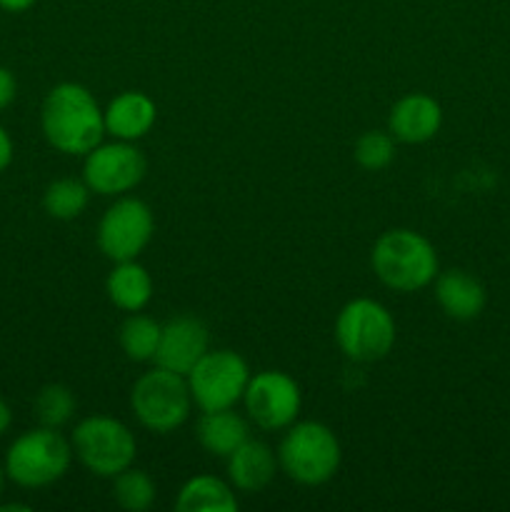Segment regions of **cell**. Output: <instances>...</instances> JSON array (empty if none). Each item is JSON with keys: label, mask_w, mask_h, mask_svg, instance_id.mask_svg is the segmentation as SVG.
I'll return each mask as SVG.
<instances>
[{"label": "cell", "mask_w": 510, "mask_h": 512, "mask_svg": "<svg viewBox=\"0 0 510 512\" xmlns=\"http://www.w3.org/2000/svg\"><path fill=\"white\" fill-rule=\"evenodd\" d=\"M40 125L45 140L65 155L90 153L105 135L103 110L80 83H60L45 95Z\"/></svg>", "instance_id": "obj_1"}, {"label": "cell", "mask_w": 510, "mask_h": 512, "mask_svg": "<svg viewBox=\"0 0 510 512\" xmlns=\"http://www.w3.org/2000/svg\"><path fill=\"white\" fill-rule=\"evenodd\" d=\"M373 273L395 293H415L438 278V253L425 235L395 228L380 235L370 253Z\"/></svg>", "instance_id": "obj_2"}, {"label": "cell", "mask_w": 510, "mask_h": 512, "mask_svg": "<svg viewBox=\"0 0 510 512\" xmlns=\"http://www.w3.org/2000/svg\"><path fill=\"white\" fill-rule=\"evenodd\" d=\"M73 443L55 428L28 430L5 453V475L20 488H48L68 473L73 463Z\"/></svg>", "instance_id": "obj_3"}, {"label": "cell", "mask_w": 510, "mask_h": 512, "mask_svg": "<svg viewBox=\"0 0 510 512\" xmlns=\"http://www.w3.org/2000/svg\"><path fill=\"white\" fill-rule=\"evenodd\" d=\"M340 443L323 423H293L278 448V465L300 485H323L340 468Z\"/></svg>", "instance_id": "obj_4"}, {"label": "cell", "mask_w": 510, "mask_h": 512, "mask_svg": "<svg viewBox=\"0 0 510 512\" xmlns=\"http://www.w3.org/2000/svg\"><path fill=\"white\" fill-rule=\"evenodd\" d=\"M130 408L140 425L150 433H173L188 420L190 408H193L188 380L185 375L155 365L153 370L135 380L130 390Z\"/></svg>", "instance_id": "obj_5"}, {"label": "cell", "mask_w": 510, "mask_h": 512, "mask_svg": "<svg viewBox=\"0 0 510 512\" xmlns=\"http://www.w3.org/2000/svg\"><path fill=\"white\" fill-rule=\"evenodd\" d=\"M73 453L98 478H115L135 463L138 443L133 430L108 415H93L73 430Z\"/></svg>", "instance_id": "obj_6"}, {"label": "cell", "mask_w": 510, "mask_h": 512, "mask_svg": "<svg viewBox=\"0 0 510 512\" xmlns=\"http://www.w3.org/2000/svg\"><path fill=\"white\" fill-rule=\"evenodd\" d=\"M335 340L355 363H375L393 350L395 320L378 300L355 298L338 313Z\"/></svg>", "instance_id": "obj_7"}, {"label": "cell", "mask_w": 510, "mask_h": 512, "mask_svg": "<svg viewBox=\"0 0 510 512\" xmlns=\"http://www.w3.org/2000/svg\"><path fill=\"white\" fill-rule=\"evenodd\" d=\"M193 403L200 410L235 408L250 383L248 363L233 350H208L185 375Z\"/></svg>", "instance_id": "obj_8"}, {"label": "cell", "mask_w": 510, "mask_h": 512, "mask_svg": "<svg viewBox=\"0 0 510 512\" xmlns=\"http://www.w3.org/2000/svg\"><path fill=\"white\" fill-rule=\"evenodd\" d=\"M153 230V213L143 200L120 198L100 218L98 248L113 263L138 260V255L148 248Z\"/></svg>", "instance_id": "obj_9"}, {"label": "cell", "mask_w": 510, "mask_h": 512, "mask_svg": "<svg viewBox=\"0 0 510 512\" xmlns=\"http://www.w3.org/2000/svg\"><path fill=\"white\" fill-rule=\"evenodd\" d=\"M243 400L250 420L263 430H288L303 408L300 385L280 370L250 375Z\"/></svg>", "instance_id": "obj_10"}, {"label": "cell", "mask_w": 510, "mask_h": 512, "mask_svg": "<svg viewBox=\"0 0 510 512\" xmlns=\"http://www.w3.org/2000/svg\"><path fill=\"white\" fill-rule=\"evenodd\" d=\"M145 170H148L145 155L128 140H115V143L95 145L90 153H85L83 178L93 193L110 198L140 185Z\"/></svg>", "instance_id": "obj_11"}, {"label": "cell", "mask_w": 510, "mask_h": 512, "mask_svg": "<svg viewBox=\"0 0 510 512\" xmlns=\"http://www.w3.org/2000/svg\"><path fill=\"white\" fill-rule=\"evenodd\" d=\"M210 333L203 320L193 315H180L170 320L160 330L158 353H155V365L165 370H173L178 375H188L200 358L208 353Z\"/></svg>", "instance_id": "obj_12"}, {"label": "cell", "mask_w": 510, "mask_h": 512, "mask_svg": "<svg viewBox=\"0 0 510 512\" xmlns=\"http://www.w3.org/2000/svg\"><path fill=\"white\" fill-rule=\"evenodd\" d=\"M443 125V108L425 93H410L393 105L388 118V133L408 145L428 143Z\"/></svg>", "instance_id": "obj_13"}, {"label": "cell", "mask_w": 510, "mask_h": 512, "mask_svg": "<svg viewBox=\"0 0 510 512\" xmlns=\"http://www.w3.org/2000/svg\"><path fill=\"white\" fill-rule=\"evenodd\" d=\"M105 133L113 135L115 140H128L135 143L143 135L150 133L158 118V108L153 100L140 90H125L118 98L110 100L108 108L103 110Z\"/></svg>", "instance_id": "obj_14"}, {"label": "cell", "mask_w": 510, "mask_h": 512, "mask_svg": "<svg viewBox=\"0 0 510 512\" xmlns=\"http://www.w3.org/2000/svg\"><path fill=\"white\" fill-rule=\"evenodd\" d=\"M435 300L448 318L468 323L483 313L488 293L475 275L465 270H448L435 278Z\"/></svg>", "instance_id": "obj_15"}, {"label": "cell", "mask_w": 510, "mask_h": 512, "mask_svg": "<svg viewBox=\"0 0 510 512\" xmlns=\"http://www.w3.org/2000/svg\"><path fill=\"white\" fill-rule=\"evenodd\" d=\"M228 478L240 493H260L268 488L278 470V455L260 440H245L228 458Z\"/></svg>", "instance_id": "obj_16"}, {"label": "cell", "mask_w": 510, "mask_h": 512, "mask_svg": "<svg viewBox=\"0 0 510 512\" xmlns=\"http://www.w3.org/2000/svg\"><path fill=\"white\" fill-rule=\"evenodd\" d=\"M105 293L115 308L125 313H140L153 298V278L138 260H123L110 270Z\"/></svg>", "instance_id": "obj_17"}, {"label": "cell", "mask_w": 510, "mask_h": 512, "mask_svg": "<svg viewBox=\"0 0 510 512\" xmlns=\"http://www.w3.org/2000/svg\"><path fill=\"white\" fill-rule=\"evenodd\" d=\"M198 440L215 458H228L248 440V423L233 408L205 410L198 420Z\"/></svg>", "instance_id": "obj_18"}, {"label": "cell", "mask_w": 510, "mask_h": 512, "mask_svg": "<svg viewBox=\"0 0 510 512\" xmlns=\"http://www.w3.org/2000/svg\"><path fill=\"white\" fill-rule=\"evenodd\" d=\"M175 508L180 512H233L238 510V498L215 475H195L180 488Z\"/></svg>", "instance_id": "obj_19"}, {"label": "cell", "mask_w": 510, "mask_h": 512, "mask_svg": "<svg viewBox=\"0 0 510 512\" xmlns=\"http://www.w3.org/2000/svg\"><path fill=\"white\" fill-rule=\"evenodd\" d=\"M160 330H163V325L155 323L148 315L133 313L130 318H125L118 335L125 358L133 360V363H148V360H155L160 343Z\"/></svg>", "instance_id": "obj_20"}, {"label": "cell", "mask_w": 510, "mask_h": 512, "mask_svg": "<svg viewBox=\"0 0 510 512\" xmlns=\"http://www.w3.org/2000/svg\"><path fill=\"white\" fill-rule=\"evenodd\" d=\"M90 200L88 183H80L75 178H60L45 188L43 208L55 220H75L85 213Z\"/></svg>", "instance_id": "obj_21"}, {"label": "cell", "mask_w": 510, "mask_h": 512, "mask_svg": "<svg viewBox=\"0 0 510 512\" xmlns=\"http://www.w3.org/2000/svg\"><path fill=\"white\" fill-rule=\"evenodd\" d=\"M113 480V498L120 508L128 512H145L153 508L158 490H155L153 478H150L148 473L135 470L133 465H130L128 470L115 475Z\"/></svg>", "instance_id": "obj_22"}, {"label": "cell", "mask_w": 510, "mask_h": 512, "mask_svg": "<svg viewBox=\"0 0 510 512\" xmlns=\"http://www.w3.org/2000/svg\"><path fill=\"white\" fill-rule=\"evenodd\" d=\"M35 418L40 420V425L45 428L60 430L75 413V395L68 385H45L43 390L35 398Z\"/></svg>", "instance_id": "obj_23"}, {"label": "cell", "mask_w": 510, "mask_h": 512, "mask_svg": "<svg viewBox=\"0 0 510 512\" xmlns=\"http://www.w3.org/2000/svg\"><path fill=\"white\" fill-rule=\"evenodd\" d=\"M355 160L360 168L365 170H383L393 163L395 158V138L390 133H380V130H370V133L360 135L355 143Z\"/></svg>", "instance_id": "obj_24"}, {"label": "cell", "mask_w": 510, "mask_h": 512, "mask_svg": "<svg viewBox=\"0 0 510 512\" xmlns=\"http://www.w3.org/2000/svg\"><path fill=\"white\" fill-rule=\"evenodd\" d=\"M15 93H18L15 75L10 73L8 68H3V65H0V110H5L10 103H13Z\"/></svg>", "instance_id": "obj_25"}, {"label": "cell", "mask_w": 510, "mask_h": 512, "mask_svg": "<svg viewBox=\"0 0 510 512\" xmlns=\"http://www.w3.org/2000/svg\"><path fill=\"white\" fill-rule=\"evenodd\" d=\"M13 163V140H10L8 130L0 125V173Z\"/></svg>", "instance_id": "obj_26"}, {"label": "cell", "mask_w": 510, "mask_h": 512, "mask_svg": "<svg viewBox=\"0 0 510 512\" xmlns=\"http://www.w3.org/2000/svg\"><path fill=\"white\" fill-rule=\"evenodd\" d=\"M35 5V0H0V8L8 10V13H25Z\"/></svg>", "instance_id": "obj_27"}, {"label": "cell", "mask_w": 510, "mask_h": 512, "mask_svg": "<svg viewBox=\"0 0 510 512\" xmlns=\"http://www.w3.org/2000/svg\"><path fill=\"white\" fill-rule=\"evenodd\" d=\"M10 423H13V413H10L8 403H5V400L0 398V435L8 433Z\"/></svg>", "instance_id": "obj_28"}, {"label": "cell", "mask_w": 510, "mask_h": 512, "mask_svg": "<svg viewBox=\"0 0 510 512\" xmlns=\"http://www.w3.org/2000/svg\"><path fill=\"white\" fill-rule=\"evenodd\" d=\"M5 478H8V475H5V468L0 465V495H3V490H5Z\"/></svg>", "instance_id": "obj_29"}]
</instances>
